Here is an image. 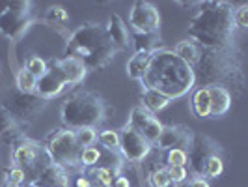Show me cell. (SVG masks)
I'll return each mask as SVG.
<instances>
[{
	"instance_id": "52a82bcc",
	"label": "cell",
	"mask_w": 248,
	"mask_h": 187,
	"mask_svg": "<svg viewBox=\"0 0 248 187\" xmlns=\"http://www.w3.org/2000/svg\"><path fill=\"white\" fill-rule=\"evenodd\" d=\"M45 105H47V100L39 98L37 94H23L17 90L6 98L2 109H6L15 120L17 118L19 120H32L36 114H39V111Z\"/></svg>"
},
{
	"instance_id": "30bf717a",
	"label": "cell",
	"mask_w": 248,
	"mask_h": 187,
	"mask_svg": "<svg viewBox=\"0 0 248 187\" xmlns=\"http://www.w3.org/2000/svg\"><path fill=\"white\" fill-rule=\"evenodd\" d=\"M118 150L122 152V155L127 161L140 163L144 161V157L149 153L151 144L138 131H135L131 125H125L120 131V148Z\"/></svg>"
},
{
	"instance_id": "484cf974",
	"label": "cell",
	"mask_w": 248,
	"mask_h": 187,
	"mask_svg": "<svg viewBox=\"0 0 248 187\" xmlns=\"http://www.w3.org/2000/svg\"><path fill=\"white\" fill-rule=\"evenodd\" d=\"M222 170H224L222 157H220L218 153H215V155H211V157L205 161L202 176H207V178H218V176L222 174Z\"/></svg>"
},
{
	"instance_id": "f1b7e54d",
	"label": "cell",
	"mask_w": 248,
	"mask_h": 187,
	"mask_svg": "<svg viewBox=\"0 0 248 187\" xmlns=\"http://www.w3.org/2000/svg\"><path fill=\"white\" fill-rule=\"evenodd\" d=\"M166 163L168 167H186L188 157H186L185 148H172L166 153Z\"/></svg>"
},
{
	"instance_id": "277c9868",
	"label": "cell",
	"mask_w": 248,
	"mask_h": 187,
	"mask_svg": "<svg viewBox=\"0 0 248 187\" xmlns=\"http://www.w3.org/2000/svg\"><path fill=\"white\" fill-rule=\"evenodd\" d=\"M103 120H105V103L99 96L92 92H77L63 101L62 122L71 131L95 127Z\"/></svg>"
},
{
	"instance_id": "603a6c76",
	"label": "cell",
	"mask_w": 248,
	"mask_h": 187,
	"mask_svg": "<svg viewBox=\"0 0 248 187\" xmlns=\"http://www.w3.org/2000/svg\"><path fill=\"white\" fill-rule=\"evenodd\" d=\"M209 109H211L209 90H207V86L198 88L192 96V111L198 118H209Z\"/></svg>"
},
{
	"instance_id": "f546056e",
	"label": "cell",
	"mask_w": 248,
	"mask_h": 187,
	"mask_svg": "<svg viewBox=\"0 0 248 187\" xmlns=\"http://www.w3.org/2000/svg\"><path fill=\"white\" fill-rule=\"evenodd\" d=\"M99 159H101V152L95 148V146L82 148L80 150V153H78V163L84 165V167H93Z\"/></svg>"
},
{
	"instance_id": "7a4b0ae2",
	"label": "cell",
	"mask_w": 248,
	"mask_h": 187,
	"mask_svg": "<svg viewBox=\"0 0 248 187\" xmlns=\"http://www.w3.org/2000/svg\"><path fill=\"white\" fill-rule=\"evenodd\" d=\"M233 30V10L228 2H202L200 12L188 25V36L207 49L222 51L232 41Z\"/></svg>"
},
{
	"instance_id": "d6a6232c",
	"label": "cell",
	"mask_w": 248,
	"mask_h": 187,
	"mask_svg": "<svg viewBox=\"0 0 248 187\" xmlns=\"http://www.w3.org/2000/svg\"><path fill=\"white\" fill-rule=\"evenodd\" d=\"M13 129H15V118L6 109L0 107V137L12 133Z\"/></svg>"
},
{
	"instance_id": "7402d4cb",
	"label": "cell",
	"mask_w": 248,
	"mask_h": 187,
	"mask_svg": "<svg viewBox=\"0 0 248 187\" xmlns=\"http://www.w3.org/2000/svg\"><path fill=\"white\" fill-rule=\"evenodd\" d=\"M174 54L175 56H179L183 62H186L190 68H192V66H196V64H198L200 56H202V51H200V47L194 43V41H190V39H183V41H179V43L175 45Z\"/></svg>"
},
{
	"instance_id": "5bb4252c",
	"label": "cell",
	"mask_w": 248,
	"mask_h": 187,
	"mask_svg": "<svg viewBox=\"0 0 248 187\" xmlns=\"http://www.w3.org/2000/svg\"><path fill=\"white\" fill-rule=\"evenodd\" d=\"M190 138H192L190 129H186L183 125H168V127L162 125V131L157 138V144L161 150L183 148L185 144L188 146Z\"/></svg>"
},
{
	"instance_id": "8d00e7d4",
	"label": "cell",
	"mask_w": 248,
	"mask_h": 187,
	"mask_svg": "<svg viewBox=\"0 0 248 187\" xmlns=\"http://www.w3.org/2000/svg\"><path fill=\"white\" fill-rule=\"evenodd\" d=\"M168 176L174 184H181L186 180L188 172H186V167H168Z\"/></svg>"
},
{
	"instance_id": "7bdbcfd3",
	"label": "cell",
	"mask_w": 248,
	"mask_h": 187,
	"mask_svg": "<svg viewBox=\"0 0 248 187\" xmlns=\"http://www.w3.org/2000/svg\"><path fill=\"white\" fill-rule=\"evenodd\" d=\"M4 187H21V186H19V184H10V182H6Z\"/></svg>"
},
{
	"instance_id": "e0dca14e",
	"label": "cell",
	"mask_w": 248,
	"mask_h": 187,
	"mask_svg": "<svg viewBox=\"0 0 248 187\" xmlns=\"http://www.w3.org/2000/svg\"><path fill=\"white\" fill-rule=\"evenodd\" d=\"M105 30H107V36L116 49H125L129 45V30H127L125 21L118 13H112L108 17V25L105 26Z\"/></svg>"
},
{
	"instance_id": "ba28073f",
	"label": "cell",
	"mask_w": 248,
	"mask_h": 187,
	"mask_svg": "<svg viewBox=\"0 0 248 187\" xmlns=\"http://www.w3.org/2000/svg\"><path fill=\"white\" fill-rule=\"evenodd\" d=\"M129 25L137 34H157L161 26V13L151 2H135L129 12Z\"/></svg>"
},
{
	"instance_id": "83f0119b",
	"label": "cell",
	"mask_w": 248,
	"mask_h": 187,
	"mask_svg": "<svg viewBox=\"0 0 248 187\" xmlns=\"http://www.w3.org/2000/svg\"><path fill=\"white\" fill-rule=\"evenodd\" d=\"M97 140L101 142V146L107 150H118L120 148V133L114 129H105L97 135Z\"/></svg>"
},
{
	"instance_id": "8fae6325",
	"label": "cell",
	"mask_w": 248,
	"mask_h": 187,
	"mask_svg": "<svg viewBox=\"0 0 248 187\" xmlns=\"http://www.w3.org/2000/svg\"><path fill=\"white\" fill-rule=\"evenodd\" d=\"M135 131H138L142 137L148 140L149 144L157 142V138L162 131V124L155 118V114H151L149 111H146L142 105L135 107L131 111V116H129V124Z\"/></svg>"
},
{
	"instance_id": "4fadbf2b",
	"label": "cell",
	"mask_w": 248,
	"mask_h": 187,
	"mask_svg": "<svg viewBox=\"0 0 248 187\" xmlns=\"http://www.w3.org/2000/svg\"><path fill=\"white\" fill-rule=\"evenodd\" d=\"M65 86H67V83H65L62 71L58 69V66L54 62L50 68H47V71L41 75V77H37L36 94L39 98L49 101V100H52L54 96H58Z\"/></svg>"
},
{
	"instance_id": "4dcf8cb0",
	"label": "cell",
	"mask_w": 248,
	"mask_h": 187,
	"mask_svg": "<svg viewBox=\"0 0 248 187\" xmlns=\"http://www.w3.org/2000/svg\"><path fill=\"white\" fill-rule=\"evenodd\" d=\"M26 71H30L34 77H41V75L47 71V62L41 56L34 54V56H30L26 60Z\"/></svg>"
},
{
	"instance_id": "f35d334b",
	"label": "cell",
	"mask_w": 248,
	"mask_h": 187,
	"mask_svg": "<svg viewBox=\"0 0 248 187\" xmlns=\"http://www.w3.org/2000/svg\"><path fill=\"white\" fill-rule=\"evenodd\" d=\"M114 187H131V182H129L127 176H118L114 180Z\"/></svg>"
},
{
	"instance_id": "5b68a950",
	"label": "cell",
	"mask_w": 248,
	"mask_h": 187,
	"mask_svg": "<svg viewBox=\"0 0 248 187\" xmlns=\"http://www.w3.org/2000/svg\"><path fill=\"white\" fill-rule=\"evenodd\" d=\"M47 153H49L52 165L58 167H75L78 163L80 148L77 144L75 131L71 129H60L52 133L47 142Z\"/></svg>"
},
{
	"instance_id": "ffe728a7",
	"label": "cell",
	"mask_w": 248,
	"mask_h": 187,
	"mask_svg": "<svg viewBox=\"0 0 248 187\" xmlns=\"http://www.w3.org/2000/svg\"><path fill=\"white\" fill-rule=\"evenodd\" d=\"M149 62H151V52H135L127 62V77L142 83L149 68Z\"/></svg>"
},
{
	"instance_id": "836d02e7",
	"label": "cell",
	"mask_w": 248,
	"mask_h": 187,
	"mask_svg": "<svg viewBox=\"0 0 248 187\" xmlns=\"http://www.w3.org/2000/svg\"><path fill=\"white\" fill-rule=\"evenodd\" d=\"M69 19V13L62 6H50L47 10V21L50 23H65Z\"/></svg>"
},
{
	"instance_id": "ab89813d",
	"label": "cell",
	"mask_w": 248,
	"mask_h": 187,
	"mask_svg": "<svg viewBox=\"0 0 248 187\" xmlns=\"http://www.w3.org/2000/svg\"><path fill=\"white\" fill-rule=\"evenodd\" d=\"M188 187H209V184L203 178H194V180H190Z\"/></svg>"
},
{
	"instance_id": "6da1fadb",
	"label": "cell",
	"mask_w": 248,
	"mask_h": 187,
	"mask_svg": "<svg viewBox=\"0 0 248 187\" xmlns=\"http://www.w3.org/2000/svg\"><path fill=\"white\" fill-rule=\"evenodd\" d=\"M194 85L196 71L179 56H175L174 51L157 49L151 52V62L142 79L144 88L157 90L174 101L177 98H183Z\"/></svg>"
},
{
	"instance_id": "d4e9b609",
	"label": "cell",
	"mask_w": 248,
	"mask_h": 187,
	"mask_svg": "<svg viewBox=\"0 0 248 187\" xmlns=\"http://www.w3.org/2000/svg\"><path fill=\"white\" fill-rule=\"evenodd\" d=\"M161 39L157 34H135V47L137 52H153L157 51V43Z\"/></svg>"
},
{
	"instance_id": "7c38bea8",
	"label": "cell",
	"mask_w": 248,
	"mask_h": 187,
	"mask_svg": "<svg viewBox=\"0 0 248 187\" xmlns=\"http://www.w3.org/2000/svg\"><path fill=\"white\" fill-rule=\"evenodd\" d=\"M217 150H218V146L207 137H203V135H192L190 142H188V153H186V157H188V163H190V167H192V170L196 174L203 172L205 161L211 155L218 153Z\"/></svg>"
},
{
	"instance_id": "e575fe53",
	"label": "cell",
	"mask_w": 248,
	"mask_h": 187,
	"mask_svg": "<svg viewBox=\"0 0 248 187\" xmlns=\"http://www.w3.org/2000/svg\"><path fill=\"white\" fill-rule=\"evenodd\" d=\"M93 176H95V180H97L103 187H110L112 182H114V170H112V169H107V167L95 169Z\"/></svg>"
},
{
	"instance_id": "44dd1931",
	"label": "cell",
	"mask_w": 248,
	"mask_h": 187,
	"mask_svg": "<svg viewBox=\"0 0 248 187\" xmlns=\"http://www.w3.org/2000/svg\"><path fill=\"white\" fill-rule=\"evenodd\" d=\"M172 103L170 98H166V96H162L161 92H157V90H149V88H144V92H142V107L149 111L151 114H155V112H161L164 107H168Z\"/></svg>"
},
{
	"instance_id": "d590c367",
	"label": "cell",
	"mask_w": 248,
	"mask_h": 187,
	"mask_svg": "<svg viewBox=\"0 0 248 187\" xmlns=\"http://www.w3.org/2000/svg\"><path fill=\"white\" fill-rule=\"evenodd\" d=\"M233 25L237 28H247L248 26V6L247 4H243V6H239L237 10H233Z\"/></svg>"
},
{
	"instance_id": "8992f818",
	"label": "cell",
	"mask_w": 248,
	"mask_h": 187,
	"mask_svg": "<svg viewBox=\"0 0 248 187\" xmlns=\"http://www.w3.org/2000/svg\"><path fill=\"white\" fill-rule=\"evenodd\" d=\"M30 8H32L30 2H21V0L10 2L8 10L0 13V34L17 41L26 32V28L32 25Z\"/></svg>"
},
{
	"instance_id": "3957f363",
	"label": "cell",
	"mask_w": 248,
	"mask_h": 187,
	"mask_svg": "<svg viewBox=\"0 0 248 187\" xmlns=\"http://www.w3.org/2000/svg\"><path fill=\"white\" fill-rule=\"evenodd\" d=\"M114 54L116 47L110 43L105 26L97 23L80 25L69 36L65 45V56H75L92 69L103 68L114 58Z\"/></svg>"
},
{
	"instance_id": "74e56055",
	"label": "cell",
	"mask_w": 248,
	"mask_h": 187,
	"mask_svg": "<svg viewBox=\"0 0 248 187\" xmlns=\"http://www.w3.org/2000/svg\"><path fill=\"white\" fill-rule=\"evenodd\" d=\"M26 180V174L23 169H19V167H15L12 170H8V174H6V182H10V184H23Z\"/></svg>"
},
{
	"instance_id": "cb8c5ba5",
	"label": "cell",
	"mask_w": 248,
	"mask_h": 187,
	"mask_svg": "<svg viewBox=\"0 0 248 187\" xmlns=\"http://www.w3.org/2000/svg\"><path fill=\"white\" fill-rule=\"evenodd\" d=\"M36 83L37 77L26 71V68H21L17 73V90L23 94H36Z\"/></svg>"
},
{
	"instance_id": "b9f144b4",
	"label": "cell",
	"mask_w": 248,
	"mask_h": 187,
	"mask_svg": "<svg viewBox=\"0 0 248 187\" xmlns=\"http://www.w3.org/2000/svg\"><path fill=\"white\" fill-rule=\"evenodd\" d=\"M8 4H10V2H0V13H4L8 10Z\"/></svg>"
},
{
	"instance_id": "d6986e66",
	"label": "cell",
	"mask_w": 248,
	"mask_h": 187,
	"mask_svg": "<svg viewBox=\"0 0 248 187\" xmlns=\"http://www.w3.org/2000/svg\"><path fill=\"white\" fill-rule=\"evenodd\" d=\"M41 150L37 148L34 142H21L13 150V163L21 169V167H32L37 161Z\"/></svg>"
},
{
	"instance_id": "9c48e42d",
	"label": "cell",
	"mask_w": 248,
	"mask_h": 187,
	"mask_svg": "<svg viewBox=\"0 0 248 187\" xmlns=\"http://www.w3.org/2000/svg\"><path fill=\"white\" fill-rule=\"evenodd\" d=\"M198 66L200 71H202V85H207V86L218 85V81L230 73V68H228V62H226V54L222 51L209 49L207 52H203L200 56Z\"/></svg>"
},
{
	"instance_id": "2e32d148",
	"label": "cell",
	"mask_w": 248,
	"mask_h": 187,
	"mask_svg": "<svg viewBox=\"0 0 248 187\" xmlns=\"http://www.w3.org/2000/svg\"><path fill=\"white\" fill-rule=\"evenodd\" d=\"M56 66L62 71L63 79H65L67 85H78L88 73V68L84 66V62L78 60V58H75V56H65L62 60H58Z\"/></svg>"
},
{
	"instance_id": "60d3db41",
	"label": "cell",
	"mask_w": 248,
	"mask_h": 187,
	"mask_svg": "<svg viewBox=\"0 0 248 187\" xmlns=\"http://www.w3.org/2000/svg\"><path fill=\"white\" fill-rule=\"evenodd\" d=\"M77 187H90V182H88L84 176H80V178L77 180Z\"/></svg>"
},
{
	"instance_id": "ac0fdd59",
	"label": "cell",
	"mask_w": 248,
	"mask_h": 187,
	"mask_svg": "<svg viewBox=\"0 0 248 187\" xmlns=\"http://www.w3.org/2000/svg\"><path fill=\"white\" fill-rule=\"evenodd\" d=\"M36 186L39 187H67V178L62 167L49 165L39 170V178L36 180Z\"/></svg>"
},
{
	"instance_id": "9a60e30c",
	"label": "cell",
	"mask_w": 248,
	"mask_h": 187,
	"mask_svg": "<svg viewBox=\"0 0 248 187\" xmlns=\"http://www.w3.org/2000/svg\"><path fill=\"white\" fill-rule=\"evenodd\" d=\"M207 90H209V100H211L209 118H222L232 107V92L222 85L207 86Z\"/></svg>"
},
{
	"instance_id": "1f68e13d",
	"label": "cell",
	"mask_w": 248,
	"mask_h": 187,
	"mask_svg": "<svg viewBox=\"0 0 248 187\" xmlns=\"http://www.w3.org/2000/svg\"><path fill=\"white\" fill-rule=\"evenodd\" d=\"M172 180L168 176V169H159L149 174V186L151 187H170Z\"/></svg>"
},
{
	"instance_id": "4316f807",
	"label": "cell",
	"mask_w": 248,
	"mask_h": 187,
	"mask_svg": "<svg viewBox=\"0 0 248 187\" xmlns=\"http://www.w3.org/2000/svg\"><path fill=\"white\" fill-rule=\"evenodd\" d=\"M75 138H77V144L78 148H88L92 146L95 140H97V131L95 127H84V129H77L75 131Z\"/></svg>"
}]
</instances>
